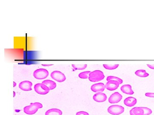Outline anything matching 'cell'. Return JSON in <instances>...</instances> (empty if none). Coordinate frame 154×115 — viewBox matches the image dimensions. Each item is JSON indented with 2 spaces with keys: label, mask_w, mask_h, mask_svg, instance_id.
Here are the masks:
<instances>
[{
  "label": "cell",
  "mask_w": 154,
  "mask_h": 115,
  "mask_svg": "<svg viewBox=\"0 0 154 115\" xmlns=\"http://www.w3.org/2000/svg\"><path fill=\"white\" fill-rule=\"evenodd\" d=\"M43 107V105L39 102L32 103L30 105L26 106L24 108V112L27 114H34L39 109L42 108Z\"/></svg>",
  "instance_id": "obj_1"
},
{
  "label": "cell",
  "mask_w": 154,
  "mask_h": 115,
  "mask_svg": "<svg viewBox=\"0 0 154 115\" xmlns=\"http://www.w3.org/2000/svg\"><path fill=\"white\" fill-rule=\"evenodd\" d=\"M152 110L146 107H134L130 111V115H149Z\"/></svg>",
  "instance_id": "obj_2"
},
{
  "label": "cell",
  "mask_w": 154,
  "mask_h": 115,
  "mask_svg": "<svg viewBox=\"0 0 154 115\" xmlns=\"http://www.w3.org/2000/svg\"><path fill=\"white\" fill-rule=\"evenodd\" d=\"M105 76L102 71L99 70H94L90 73L88 79L90 82H96L104 79Z\"/></svg>",
  "instance_id": "obj_3"
},
{
  "label": "cell",
  "mask_w": 154,
  "mask_h": 115,
  "mask_svg": "<svg viewBox=\"0 0 154 115\" xmlns=\"http://www.w3.org/2000/svg\"><path fill=\"white\" fill-rule=\"evenodd\" d=\"M124 111V107L119 105H112L108 109V113L113 115L121 114Z\"/></svg>",
  "instance_id": "obj_4"
},
{
  "label": "cell",
  "mask_w": 154,
  "mask_h": 115,
  "mask_svg": "<svg viewBox=\"0 0 154 115\" xmlns=\"http://www.w3.org/2000/svg\"><path fill=\"white\" fill-rule=\"evenodd\" d=\"M35 91L40 95H46L48 94L50 89L43 83H37L34 87Z\"/></svg>",
  "instance_id": "obj_5"
},
{
  "label": "cell",
  "mask_w": 154,
  "mask_h": 115,
  "mask_svg": "<svg viewBox=\"0 0 154 115\" xmlns=\"http://www.w3.org/2000/svg\"><path fill=\"white\" fill-rule=\"evenodd\" d=\"M49 75L48 71L43 68H39L35 70L33 73V76L35 78L39 80H42L46 78Z\"/></svg>",
  "instance_id": "obj_6"
},
{
  "label": "cell",
  "mask_w": 154,
  "mask_h": 115,
  "mask_svg": "<svg viewBox=\"0 0 154 115\" xmlns=\"http://www.w3.org/2000/svg\"><path fill=\"white\" fill-rule=\"evenodd\" d=\"M51 77L52 79L58 82H62L66 79V77L62 72L57 70L52 72L51 74Z\"/></svg>",
  "instance_id": "obj_7"
},
{
  "label": "cell",
  "mask_w": 154,
  "mask_h": 115,
  "mask_svg": "<svg viewBox=\"0 0 154 115\" xmlns=\"http://www.w3.org/2000/svg\"><path fill=\"white\" fill-rule=\"evenodd\" d=\"M123 98V96L119 92L115 93L111 95L108 98V102L111 104H115L119 103L121 101Z\"/></svg>",
  "instance_id": "obj_8"
},
{
  "label": "cell",
  "mask_w": 154,
  "mask_h": 115,
  "mask_svg": "<svg viewBox=\"0 0 154 115\" xmlns=\"http://www.w3.org/2000/svg\"><path fill=\"white\" fill-rule=\"evenodd\" d=\"M105 89V85L103 83L95 84L91 87L92 91L95 93H102Z\"/></svg>",
  "instance_id": "obj_9"
},
{
  "label": "cell",
  "mask_w": 154,
  "mask_h": 115,
  "mask_svg": "<svg viewBox=\"0 0 154 115\" xmlns=\"http://www.w3.org/2000/svg\"><path fill=\"white\" fill-rule=\"evenodd\" d=\"M120 84L117 81L111 80L108 81L105 85V88L110 91H114L118 89Z\"/></svg>",
  "instance_id": "obj_10"
},
{
  "label": "cell",
  "mask_w": 154,
  "mask_h": 115,
  "mask_svg": "<svg viewBox=\"0 0 154 115\" xmlns=\"http://www.w3.org/2000/svg\"><path fill=\"white\" fill-rule=\"evenodd\" d=\"M33 84L29 81H24L21 82L19 84V88L22 90L25 91L32 90Z\"/></svg>",
  "instance_id": "obj_11"
},
{
  "label": "cell",
  "mask_w": 154,
  "mask_h": 115,
  "mask_svg": "<svg viewBox=\"0 0 154 115\" xmlns=\"http://www.w3.org/2000/svg\"><path fill=\"white\" fill-rule=\"evenodd\" d=\"M93 99L96 102L101 103L106 101L107 96L104 93H98L94 95L93 96Z\"/></svg>",
  "instance_id": "obj_12"
},
{
  "label": "cell",
  "mask_w": 154,
  "mask_h": 115,
  "mask_svg": "<svg viewBox=\"0 0 154 115\" xmlns=\"http://www.w3.org/2000/svg\"><path fill=\"white\" fill-rule=\"evenodd\" d=\"M136 103H137V100L133 97H128L125 98L124 101L125 105L129 107H133L135 105H136Z\"/></svg>",
  "instance_id": "obj_13"
},
{
  "label": "cell",
  "mask_w": 154,
  "mask_h": 115,
  "mask_svg": "<svg viewBox=\"0 0 154 115\" xmlns=\"http://www.w3.org/2000/svg\"><path fill=\"white\" fill-rule=\"evenodd\" d=\"M36 52L34 51H25L24 53V56L25 60H32L36 57Z\"/></svg>",
  "instance_id": "obj_14"
},
{
  "label": "cell",
  "mask_w": 154,
  "mask_h": 115,
  "mask_svg": "<svg viewBox=\"0 0 154 115\" xmlns=\"http://www.w3.org/2000/svg\"><path fill=\"white\" fill-rule=\"evenodd\" d=\"M121 90L123 93L128 95H133L134 92L132 89V86L130 85H125L122 86L120 88Z\"/></svg>",
  "instance_id": "obj_15"
},
{
  "label": "cell",
  "mask_w": 154,
  "mask_h": 115,
  "mask_svg": "<svg viewBox=\"0 0 154 115\" xmlns=\"http://www.w3.org/2000/svg\"><path fill=\"white\" fill-rule=\"evenodd\" d=\"M62 111L57 108L48 109L45 113V115H62Z\"/></svg>",
  "instance_id": "obj_16"
},
{
  "label": "cell",
  "mask_w": 154,
  "mask_h": 115,
  "mask_svg": "<svg viewBox=\"0 0 154 115\" xmlns=\"http://www.w3.org/2000/svg\"><path fill=\"white\" fill-rule=\"evenodd\" d=\"M43 84L46 85L49 88L50 90L55 89L56 87V83L51 80H46L43 81Z\"/></svg>",
  "instance_id": "obj_17"
},
{
  "label": "cell",
  "mask_w": 154,
  "mask_h": 115,
  "mask_svg": "<svg viewBox=\"0 0 154 115\" xmlns=\"http://www.w3.org/2000/svg\"><path fill=\"white\" fill-rule=\"evenodd\" d=\"M136 75L140 77H147L149 76V74L146 73V71L144 70H136L135 73Z\"/></svg>",
  "instance_id": "obj_18"
},
{
  "label": "cell",
  "mask_w": 154,
  "mask_h": 115,
  "mask_svg": "<svg viewBox=\"0 0 154 115\" xmlns=\"http://www.w3.org/2000/svg\"><path fill=\"white\" fill-rule=\"evenodd\" d=\"M103 66L104 67L105 69L108 70H113L118 68V67L119 66V64H104L103 65Z\"/></svg>",
  "instance_id": "obj_19"
},
{
  "label": "cell",
  "mask_w": 154,
  "mask_h": 115,
  "mask_svg": "<svg viewBox=\"0 0 154 115\" xmlns=\"http://www.w3.org/2000/svg\"><path fill=\"white\" fill-rule=\"evenodd\" d=\"M91 72L90 71H84L81 72L78 75L79 77L81 79H87L89 77L90 73Z\"/></svg>",
  "instance_id": "obj_20"
},
{
  "label": "cell",
  "mask_w": 154,
  "mask_h": 115,
  "mask_svg": "<svg viewBox=\"0 0 154 115\" xmlns=\"http://www.w3.org/2000/svg\"><path fill=\"white\" fill-rule=\"evenodd\" d=\"M88 65L85 64H72V67L76 70H83L87 68Z\"/></svg>",
  "instance_id": "obj_21"
},
{
  "label": "cell",
  "mask_w": 154,
  "mask_h": 115,
  "mask_svg": "<svg viewBox=\"0 0 154 115\" xmlns=\"http://www.w3.org/2000/svg\"><path fill=\"white\" fill-rule=\"evenodd\" d=\"M107 81H111V80H113V81H117L120 84H123V80L122 79L120 78L117 77H116L114 76H108L107 77V79H106Z\"/></svg>",
  "instance_id": "obj_22"
},
{
  "label": "cell",
  "mask_w": 154,
  "mask_h": 115,
  "mask_svg": "<svg viewBox=\"0 0 154 115\" xmlns=\"http://www.w3.org/2000/svg\"><path fill=\"white\" fill-rule=\"evenodd\" d=\"M76 115H90L88 112L85 111H79L77 112Z\"/></svg>",
  "instance_id": "obj_23"
},
{
  "label": "cell",
  "mask_w": 154,
  "mask_h": 115,
  "mask_svg": "<svg viewBox=\"0 0 154 115\" xmlns=\"http://www.w3.org/2000/svg\"><path fill=\"white\" fill-rule=\"evenodd\" d=\"M145 96L148 97L154 98V93H146Z\"/></svg>",
  "instance_id": "obj_24"
},
{
  "label": "cell",
  "mask_w": 154,
  "mask_h": 115,
  "mask_svg": "<svg viewBox=\"0 0 154 115\" xmlns=\"http://www.w3.org/2000/svg\"><path fill=\"white\" fill-rule=\"evenodd\" d=\"M147 65L150 69H154V64H147Z\"/></svg>",
  "instance_id": "obj_25"
},
{
  "label": "cell",
  "mask_w": 154,
  "mask_h": 115,
  "mask_svg": "<svg viewBox=\"0 0 154 115\" xmlns=\"http://www.w3.org/2000/svg\"><path fill=\"white\" fill-rule=\"evenodd\" d=\"M42 65L43 66L48 67L50 66L53 65V64H42Z\"/></svg>",
  "instance_id": "obj_26"
},
{
  "label": "cell",
  "mask_w": 154,
  "mask_h": 115,
  "mask_svg": "<svg viewBox=\"0 0 154 115\" xmlns=\"http://www.w3.org/2000/svg\"><path fill=\"white\" fill-rule=\"evenodd\" d=\"M16 85V83L15 82H13V87H15Z\"/></svg>",
  "instance_id": "obj_27"
},
{
  "label": "cell",
  "mask_w": 154,
  "mask_h": 115,
  "mask_svg": "<svg viewBox=\"0 0 154 115\" xmlns=\"http://www.w3.org/2000/svg\"><path fill=\"white\" fill-rule=\"evenodd\" d=\"M15 96V91H13V97H14Z\"/></svg>",
  "instance_id": "obj_28"
}]
</instances>
